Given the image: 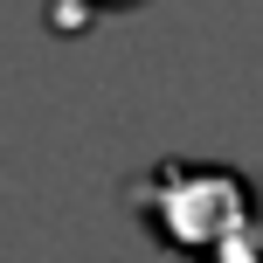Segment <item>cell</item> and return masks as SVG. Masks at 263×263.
<instances>
[{"label": "cell", "mask_w": 263, "mask_h": 263, "mask_svg": "<svg viewBox=\"0 0 263 263\" xmlns=\"http://www.w3.org/2000/svg\"><path fill=\"white\" fill-rule=\"evenodd\" d=\"M153 242L194 263H263V194L250 173L208 159H166L132 187Z\"/></svg>", "instance_id": "1"}]
</instances>
